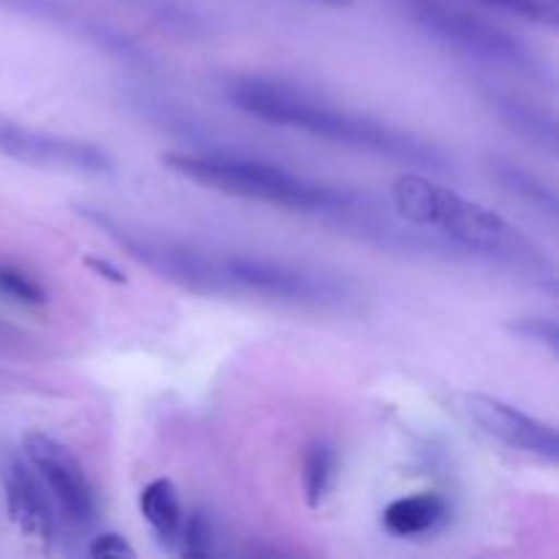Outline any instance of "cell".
<instances>
[{
	"label": "cell",
	"mask_w": 559,
	"mask_h": 559,
	"mask_svg": "<svg viewBox=\"0 0 559 559\" xmlns=\"http://www.w3.org/2000/svg\"><path fill=\"white\" fill-rule=\"evenodd\" d=\"M224 96L235 109L262 123L306 131V134L353 147V151L391 158L404 167L429 169L431 175L451 173V158L424 136L396 129L385 120L336 107L295 82L260 74L229 76L224 82Z\"/></svg>",
	"instance_id": "6da1fadb"
},
{
	"label": "cell",
	"mask_w": 559,
	"mask_h": 559,
	"mask_svg": "<svg viewBox=\"0 0 559 559\" xmlns=\"http://www.w3.org/2000/svg\"><path fill=\"white\" fill-rule=\"evenodd\" d=\"M391 200L399 218L413 227L437 229L453 251L555 284V265L522 229L426 175H399L391 186Z\"/></svg>",
	"instance_id": "7a4b0ae2"
},
{
	"label": "cell",
	"mask_w": 559,
	"mask_h": 559,
	"mask_svg": "<svg viewBox=\"0 0 559 559\" xmlns=\"http://www.w3.org/2000/svg\"><path fill=\"white\" fill-rule=\"evenodd\" d=\"M162 164L169 173L218 194L262 202V205L284 207V211L306 213V216L336 218L338 224L364 200L349 189L320 183L278 164L240 156V153L169 151L162 156Z\"/></svg>",
	"instance_id": "3957f363"
},
{
	"label": "cell",
	"mask_w": 559,
	"mask_h": 559,
	"mask_svg": "<svg viewBox=\"0 0 559 559\" xmlns=\"http://www.w3.org/2000/svg\"><path fill=\"white\" fill-rule=\"evenodd\" d=\"M402 3L420 31L429 33L453 52L491 66V69L511 71L524 80H549V66L530 44H524L497 22L475 14L473 9H464L451 0H402Z\"/></svg>",
	"instance_id": "277c9868"
},
{
	"label": "cell",
	"mask_w": 559,
	"mask_h": 559,
	"mask_svg": "<svg viewBox=\"0 0 559 559\" xmlns=\"http://www.w3.org/2000/svg\"><path fill=\"white\" fill-rule=\"evenodd\" d=\"M76 213L85 222H91L93 227L102 229L131 260L151 267L153 273H158L167 282L180 284V287L194 289V293L202 295L233 293V284H229L227 273H224L222 260L211 257L207 251L194 249V246L183 243V240L164 238V235H153L147 229L131 227L129 222L107 211H98V207L76 205Z\"/></svg>",
	"instance_id": "5b68a950"
},
{
	"label": "cell",
	"mask_w": 559,
	"mask_h": 559,
	"mask_svg": "<svg viewBox=\"0 0 559 559\" xmlns=\"http://www.w3.org/2000/svg\"><path fill=\"white\" fill-rule=\"evenodd\" d=\"M233 293H251L267 300H282L295 306H344L353 300V289L331 273L311 271V267L289 265L271 257L233 254L222 260Z\"/></svg>",
	"instance_id": "8992f818"
},
{
	"label": "cell",
	"mask_w": 559,
	"mask_h": 559,
	"mask_svg": "<svg viewBox=\"0 0 559 559\" xmlns=\"http://www.w3.org/2000/svg\"><path fill=\"white\" fill-rule=\"evenodd\" d=\"M22 453L47 486L60 519L71 527H93L98 519V497L80 459L44 431H27L22 437Z\"/></svg>",
	"instance_id": "52a82bcc"
},
{
	"label": "cell",
	"mask_w": 559,
	"mask_h": 559,
	"mask_svg": "<svg viewBox=\"0 0 559 559\" xmlns=\"http://www.w3.org/2000/svg\"><path fill=\"white\" fill-rule=\"evenodd\" d=\"M0 156L71 175H109L115 169L112 156L96 142L33 129L9 115H0Z\"/></svg>",
	"instance_id": "ba28073f"
},
{
	"label": "cell",
	"mask_w": 559,
	"mask_h": 559,
	"mask_svg": "<svg viewBox=\"0 0 559 559\" xmlns=\"http://www.w3.org/2000/svg\"><path fill=\"white\" fill-rule=\"evenodd\" d=\"M0 489H3L9 519L22 535L47 549L58 544V508L25 453L11 448L9 442H0Z\"/></svg>",
	"instance_id": "9c48e42d"
},
{
	"label": "cell",
	"mask_w": 559,
	"mask_h": 559,
	"mask_svg": "<svg viewBox=\"0 0 559 559\" xmlns=\"http://www.w3.org/2000/svg\"><path fill=\"white\" fill-rule=\"evenodd\" d=\"M462 409L486 437L497 440L500 445L530 453V456L544 459L549 464L559 462L557 429L546 420L533 418L513 404L486 396V393H467L462 399Z\"/></svg>",
	"instance_id": "30bf717a"
},
{
	"label": "cell",
	"mask_w": 559,
	"mask_h": 559,
	"mask_svg": "<svg viewBox=\"0 0 559 559\" xmlns=\"http://www.w3.org/2000/svg\"><path fill=\"white\" fill-rule=\"evenodd\" d=\"M486 102H489L491 112L502 120V126L513 131L519 140L549 153V156L559 151V126L551 109L511 91H489Z\"/></svg>",
	"instance_id": "8fae6325"
},
{
	"label": "cell",
	"mask_w": 559,
	"mask_h": 559,
	"mask_svg": "<svg viewBox=\"0 0 559 559\" xmlns=\"http://www.w3.org/2000/svg\"><path fill=\"white\" fill-rule=\"evenodd\" d=\"M451 519V506L442 495L420 491L413 497H399L382 511V527L396 538L431 535Z\"/></svg>",
	"instance_id": "7c38bea8"
},
{
	"label": "cell",
	"mask_w": 559,
	"mask_h": 559,
	"mask_svg": "<svg viewBox=\"0 0 559 559\" xmlns=\"http://www.w3.org/2000/svg\"><path fill=\"white\" fill-rule=\"evenodd\" d=\"M489 175L495 178V183L506 191V194L513 197V200L524 202V205L533 207L535 213H544L546 218L557 222L559 216L557 191L551 189L540 175H535L533 169L522 167V164L511 162V158L491 156Z\"/></svg>",
	"instance_id": "4fadbf2b"
},
{
	"label": "cell",
	"mask_w": 559,
	"mask_h": 559,
	"mask_svg": "<svg viewBox=\"0 0 559 559\" xmlns=\"http://www.w3.org/2000/svg\"><path fill=\"white\" fill-rule=\"evenodd\" d=\"M140 513L147 522L151 533L156 535L158 544L164 549L175 551L180 535V524H183V502H180L178 489L173 480L156 478L140 491Z\"/></svg>",
	"instance_id": "5bb4252c"
},
{
	"label": "cell",
	"mask_w": 559,
	"mask_h": 559,
	"mask_svg": "<svg viewBox=\"0 0 559 559\" xmlns=\"http://www.w3.org/2000/svg\"><path fill=\"white\" fill-rule=\"evenodd\" d=\"M338 478V453L328 440H314L304 453L300 464V484H304L306 502L320 508L328 500Z\"/></svg>",
	"instance_id": "9a60e30c"
},
{
	"label": "cell",
	"mask_w": 559,
	"mask_h": 559,
	"mask_svg": "<svg viewBox=\"0 0 559 559\" xmlns=\"http://www.w3.org/2000/svg\"><path fill=\"white\" fill-rule=\"evenodd\" d=\"M180 557H211L218 551V533L216 522L205 508H194L183 516L180 524L178 546H175Z\"/></svg>",
	"instance_id": "2e32d148"
},
{
	"label": "cell",
	"mask_w": 559,
	"mask_h": 559,
	"mask_svg": "<svg viewBox=\"0 0 559 559\" xmlns=\"http://www.w3.org/2000/svg\"><path fill=\"white\" fill-rule=\"evenodd\" d=\"M0 298L22 306H44L49 300L47 289L38 278L16 265H0Z\"/></svg>",
	"instance_id": "e0dca14e"
},
{
	"label": "cell",
	"mask_w": 559,
	"mask_h": 559,
	"mask_svg": "<svg viewBox=\"0 0 559 559\" xmlns=\"http://www.w3.org/2000/svg\"><path fill=\"white\" fill-rule=\"evenodd\" d=\"M475 3L522 16L527 22H538V25L546 27L559 25V0H475Z\"/></svg>",
	"instance_id": "ac0fdd59"
},
{
	"label": "cell",
	"mask_w": 559,
	"mask_h": 559,
	"mask_svg": "<svg viewBox=\"0 0 559 559\" xmlns=\"http://www.w3.org/2000/svg\"><path fill=\"white\" fill-rule=\"evenodd\" d=\"M508 331L524 342L546 347L549 353H559V328L551 317H516L513 322H508Z\"/></svg>",
	"instance_id": "d6986e66"
},
{
	"label": "cell",
	"mask_w": 559,
	"mask_h": 559,
	"mask_svg": "<svg viewBox=\"0 0 559 559\" xmlns=\"http://www.w3.org/2000/svg\"><path fill=\"white\" fill-rule=\"evenodd\" d=\"M87 555L93 559H131L136 557V551L131 549L129 540L118 533H102L91 540L87 546Z\"/></svg>",
	"instance_id": "ffe728a7"
},
{
	"label": "cell",
	"mask_w": 559,
	"mask_h": 559,
	"mask_svg": "<svg viewBox=\"0 0 559 559\" xmlns=\"http://www.w3.org/2000/svg\"><path fill=\"white\" fill-rule=\"evenodd\" d=\"M85 265L91 267V271L96 273V276L107 278V282H112V284H126L123 271H120L118 265H112V262L102 260V257H85Z\"/></svg>",
	"instance_id": "44dd1931"
},
{
	"label": "cell",
	"mask_w": 559,
	"mask_h": 559,
	"mask_svg": "<svg viewBox=\"0 0 559 559\" xmlns=\"http://www.w3.org/2000/svg\"><path fill=\"white\" fill-rule=\"evenodd\" d=\"M317 3H328V5H349L353 0H317Z\"/></svg>",
	"instance_id": "7402d4cb"
}]
</instances>
